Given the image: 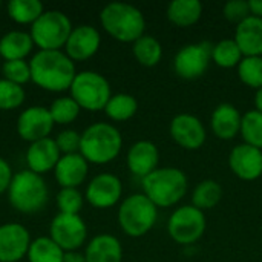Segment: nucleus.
Masks as SVG:
<instances>
[{"label": "nucleus", "instance_id": "nucleus-1", "mask_svg": "<svg viewBox=\"0 0 262 262\" xmlns=\"http://www.w3.org/2000/svg\"><path fill=\"white\" fill-rule=\"evenodd\" d=\"M29 66L31 81L48 92L68 91L77 75L75 63L63 51H37Z\"/></svg>", "mask_w": 262, "mask_h": 262}, {"label": "nucleus", "instance_id": "nucleus-2", "mask_svg": "<svg viewBox=\"0 0 262 262\" xmlns=\"http://www.w3.org/2000/svg\"><path fill=\"white\" fill-rule=\"evenodd\" d=\"M100 21L104 31L121 43H134L144 35L146 20L143 12L123 2L107 3L100 12Z\"/></svg>", "mask_w": 262, "mask_h": 262}, {"label": "nucleus", "instance_id": "nucleus-3", "mask_svg": "<svg viewBox=\"0 0 262 262\" xmlns=\"http://www.w3.org/2000/svg\"><path fill=\"white\" fill-rule=\"evenodd\" d=\"M123 147L120 130L109 123H94L81 132L80 155L91 164L114 161Z\"/></svg>", "mask_w": 262, "mask_h": 262}, {"label": "nucleus", "instance_id": "nucleus-4", "mask_svg": "<svg viewBox=\"0 0 262 262\" xmlns=\"http://www.w3.org/2000/svg\"><path fill=\"white\" fill-rule=\"evenodd\" d=\"M143 193L157 207H172L187 192V177L177 167L157 169L141 180Z\"/></svg>", "mask_w": 262, "mask_h": 262}, {"label": "nucleus", "instance_id": "nucleus-5", "mask_svg": "<svg viewBox=\"0 0 262 262\" xmlns=\"http://www.w3.org/2000/svg\"><path fill=\"white\" fill-rule=\"evenodd\" d=\"M48 186L41 175L31 170H20L14 173L8 189V201L14 210L23 215L40 212L48 203Z\"/></svg>", "mask_w": 262, "mask_h": 262}, {"label": "nucleus", "instance_id": "nucleus-6", "mask_svg": "<svg viewBox=\"0 0 262 262\" xmlns=\"http://www.w3.org/2000/svg\"><path fill=\"white\" fill-rule=\"evenodd\" d=\"M157 218L158 207L144 193L127 196L118 209V224L130 238H140L149 233L155 226Z\"/></svg>", "mask_w": 262, "mask_h": 262}, {"label": "nucleus", "instance_id": "nucleus-7", "mask_svg": "<svg viewBox=\"0 0 262 262\" xmlns=\"http://www.w3.org/2000/svg\"><path fill=\"white\" fill-rule=\"evenodd\" d=\"M72 29V23L64 12L48 9L31 25L29 34L38 51H60L64 48Z\"/></svg>", "mask_w": 262, "mask_h": 262}, {"label": "nucleus", "instance_id": "nucleus-8", "mask_svg": "<svg viewBox=\"0 0 262 262\" xmlns=\"http://www.w3.org/2000/svg\"><path fill=\"white\" fill-rule=\"evenodd\" d=\"M69 91L77 104L91 112L104 111L109 98L112 97L109 81L95 71L77 72Z\"/></svg>", "mask_w": 262, "mask_h": 262}, {"label": "nucleus", "instance_id": "nucleus-9", "mask_svg": "<svg viewBox=\"0 0 262 262\" xmlns=\"http://www.w3.org/2000/svg\"><path fill=\"white\" fill-rule=\"evenodd\" d=\"M206 230L204 212L193 206H183L177 209L167 223V232L170 238L181 246H192Z\"/></svg>", "mask_w": 262, "mask_h": 262}, {"label": "nucleus", "instance_id": "nucleus-10", "mask_svg": "<svg viewBox=\"0 0 262 262\" xmlns=\"http://www.w3.org/2000/svg\"><path fill=\"white\" fill-rule=\"evenodd\" d=\"M49 238L63 252H75L84 246L88 227L80 215L57 213L49 226Z\"/></svg>", "mask_w": 262, "mask_h": 262}, {"label": "nucleus", "instance_id": "nucleus-11", "mask_svg": "<svg viewBox=\"0 0 262 262\" xmlns=\"http://www.w3.org/2000/svg\"><path fill=\"white\" fill-rule=\"evenodd\" d=\"M212 51L213 45H210L209 41L190 43L183 46L173 58L175 72L184 80L200 78L209 68V63L212 60Z\"/></svg>", "mask_w": 262, "mask_h": 262}, {"label": "nucleus", "instance_id": "nucleus-12", "mask_svg": "<svg viewBox=\"0 0 262 262\" xmlns=\"http://www.w3.org/2000/svg\"><path fill=\"white\" fill-rule=\"evenodd\" d=\"M54 129V121L49 109L45 106H31L20 112L17 118V134L23 141L35 143L49 138Z\"/></svg>", "mask_w": 262, "mask_h": 262}, {"label": "nucleus", "instance_id": "nucleus-13", "mask_svg": "<svg viewBox=\"0 0 262 262\" xmlns=\"http://www.w3.org/2000/svg\"><path fill=\"white\" fill-rule=\"evenodd\" d=\"M123 195V184L112 173H100L91 180L86 187L84 198L95 209L114 207Z\"/></svg>", "mask_w": 262, "mask_h": 262}, {"label": "nucleus", "instance_id": "nucleus-14", "mask_svg": "<svg viewBox=\"0 0 262 262\" xmlns=\"http://www.w3.org/2000/svg\"><path fill=\"white\" fill-rule=\"evenodd\" d=\"M29 230L18 223L0 226V262H18L26 256L31 246Z\"/></svg>", "mask_w": 262, "mask_h": 262}, {"label": "nucleus", "instance_id": "nucleus-15", "mask_svg": "<svg viewBox=\"0 0 262 262\" xmlns=\"http://www.w3.org/2000/svg\"><path fill=\"white\" fill-rule=\"evenodd\" d=\"M169 132L172 140L187 150H196L206 141V129L201 120L190 114H180L173 117Z\"/></svg>", "mask_w": 262, "mask_h": 262}, {"label": "nucleus", "instance_id": "nucleus-16", "mask_svg": "<svg viewBox=\"0 0 262 262\" xmlns=\"http://www.w3.org/2000/svg\"><path fill=\"white\" fill-rule=\"evenodd\" d=\"M101 45V35L92 25L75 26L64 45V54L72 61H84L97 54Z\"/></svg>", "mask_w": 262, "mask_h": 262}, {"label": "nucleus", "instance_id": "nucleus-17", "mask_svg": "<svg viewBox=\"0 0 262 262\" xmlns=\"http://www.w3.org/2000/svg\"><path fill=\"white\" fill-rule=\"evenodd\" d=\"M229 166L238 178L255 181L262 175V150L246 143L238 144L229 155Z\"/></svg>", "mask_w": 262, "mask_h": 262}, {"label": "nucleus", "instance_id": "nucleus-18", "mask_svg": "<svg viewBox=\"0 0 262 262\" xmlns=\"http://www.w3.org/2000/svg\"><path fill=\"white\" fill-rule=\"evenodd\" d=\"M61 154L55 144L54 138H45L35 143H31L26 150V164L28 170L43 175L49 170H54Z\"/></svg>", "mask_w": 262, "mask_h": 262}, {"label": "nucleus", "instance_id": "nucleus-19", "mask_svg": "<svg viewBox=\"0 0 262 262\" xmlns=\"http://www.w3.org/2000/svg\"><path fill=\"white\" fill-rule=\"evenodd\" d=\"M88 172L89 163L80 154H69L60 157L54 169V177L61 189H78V186L84 183Z\"/></svg>", "mask_w": 262, "mask_h": 262}, {"label": "nucleus", "instance_id": "nucleus-20", "mask_svg": "<svg viewBox=\"0 0 262 262\" xmlns=\"http://www.w3.org/2000/svg\"><path fill=\"white\" fill-rule=\"evenodd\" d=\"M126 161L129 170L135 177H140L143 180L144 177H147L149 173L158 169V161H160L158 147L147 140L137 141L135 144L130 146Z\"/></svg>", "mask_w": 262, "mask_h": 262}, {"label": "nucleus", "instance_id": "nucleus-21", "mask_svg": "<svg viewBox=\"0 0 262 262\" xmlns=\"http://www.w3.org/2000/svg\"><path fill=\"white\" fill-rule=\"evenodd\" d=\"M235 41L244 57H262V18L250 15L236 25Z\"/></svg>", "mask_w": 262, "mask_h": 262}, {"label": "nucleus", "instance_id": "nucleus-22", "mask_svg": "<svg viewBox=\"0 0 262 262\" xmlns=\"http://www.w3.org/2000/svg\"><path fill=\"white\" fill-rule=\"evenodd\" d=\"M86 262H121L123 247L118 238L109 233L94 236L84 250Z\"/></svg>", "mask_w": 262, "mask_h": 262}, {"label": "nucleus", "instance_id": "nucleus-23", "mask_svg": "<svg viewBox=\"0 0 262 262\" xmlns=\"http://www.w3.org/2000/svg\"><path fill=\"white\" fill-rule=\"evenodd\" d=\"M243 115L230 103H221L215 107L210 120L213 134L221 140H232L241 132Z\"/></svg>", "mask_w": 262, "mask_h": 262}, {"label": "nucleus", "instance_id": "nucleus-24", "mask_svg": "<svg viewBox=\"0 0 262 262\" xmlns=\"http://www.w3.org/2000/svg\"><path fill=\"white\" fill-rule=\"evenodd\" d=\"M34 48L29 32L9 31L0 37V57L5 61L25 60Z\"/></svg>", "mask_w": 262, "mask_h": 262}, {"label": "nucleus", "instance_id": "nucleus-25", "mask_svg": "<svg viewBox=\"0 0 262 262\" xmlns=\"http://www.w3.org/2000/svg\"><path fill=\"white\" fill-rule=\"evenodd\" d=\"M201 14L203 5L200 0H173L167 6V18L180 28L195 25Z\"/></svg>", "mask_w": 262, "mask_h": 262}, {"label": "nucleus", "instance_id": "nucleus-26", "mask_svg": "<svg viewBox=\"0 0 262 262\" xmlns=\"http://www.w3.org/2000/svg\"><path fill=\"white\" fill-rule=\"evenodd\" d=\"M6 11L15 23L32 25L45 12V6L40 0H11L6 5Z\"/></svg>", "mask_w": 262, "mask_h": 262}, {"label": "nucleus", "instance_id": "nucleus-27", "mask_svg": "<svg viewBox=\"0 0 262 262\" xmlns=\"http://www.w3.org/2000/svg\"><path fill=\"white\" fill-rule=\"evenodd\" d=\"M26 256L29 262H63L64 252L49 236H38L31 241Z\"/></svg>", "mask_w": 262, "mask_h": 262}, {"label": "nucleus", "instance_id": "nucleus-28", "mask_svg": "<svg viewBox=\"0 0 262 262\" xmlns=\"http://www.w3.org/2000/svg\"><path fill=\"white\" fill-rule=\"evenodd\" d=\"M223 198V187L215 180L201 181L192 192V206L200 210L213 209Z\"/></svg>", "mask_w": 262, "mask_h": 262}, {"label": "nucleus", "instance_id": "nucleus-29", "mask_svg": "<svg viewBox=\"0 0 262 262\" xmlns=\"http://www.w3.org/2000/svg\"><path fill=\"white\" fill-rule=\"evenodd\" d=\"M134 55L137 58V61L143 66L152 68L157 66L161 61L163 57V46L161 43L152 37V35H143L140 37L137 41H134Z\"/></svg>", "mask_w": 262, "mask_h": 262}, {"label": "nucleus", "instance_id": "nucleus-30", "mask_svg": "<svg viewBox=\"0 0 262 262\" xmlns=\"http://www.w3.org/2000/svg\"><path fill=\"white\" fill-rule=\"evenodd\" d=\"M138 111V101L130 94H115L109 98L104 112L114 121L130 120Z\"/></svg>", "mask_w": 262, "mask_h": 262}, {"label": "nucleus", "instance_id": "nucleus-31", "mask_svg": "<svg viewBox=\"0 0 262 262\" xmlns=\"http://www.w3.org/2000/svg\"><path fill=\"white\" fill-rule=\"evenodd\" d=\"M212 60L221 66V68H235L241 63L243 60V52L239 46L236 45L235 38H226L213 45L212 51Z\"/></svg>", "mask_w": 262, "mask_h": 262}, {"label": "nucleus", "instance_id": "nucleus-32", "mask_svg": "<svg viewBox=\"0 0 262 262\" xmlns=\"http://www.w3.org/2000/svg\"><path fill=\"white\" fill-rule=\"evenodd\" d=\"M52 117L54 124H69L77 120L81 107L72 97H60L55 98L48 107Z\"/></svg>", "mask_w": 262, "mask_h": 262}, {"label": "nucleus", "instance_id": "nucleus-33", "mask_svg": "<svg viewBox=\"0 0 262 262\" xmlns=\"http://www.w3.org/2000/svg\"><path fill=\"white\" fill-rule=\"evenodd\" d=\"M241 135L246 144L258 147L262 150V114L255 111H249L243 115L241 121Z\"/></svg>", "mask_w": 262, "mask_h": 262}, {"label": "nucleus", "instance_id": "nucleus-34", "mask_svg": "<svg viewBox=\"0 0 262 262\" xmlns=\"http://www.w3.org/2000/svg\"><path fill=\"white\" fill-rule=\"evenodd\" d=\"M238 75L241 81L256 91L262 88V57H243L238 64Z\"/></svg>", "mask_w": 262, "mask_h": 262}, {"label": "nucleus", "instance_id": "nucleus-35", "mask_svg": "<svg viewBox=\"0 0 262 262\" xmlns=\"http://www.w3.org/2000/svg\"><path fill=\"white\" fill-rule=\"evenodd\" d=\"M25 97L26 94L23 86L5 78L0 80V111H12L20 107L25 101Z\"/></svg>", "mask_w": 262, "mask_h": 262}, {"label": "nucleus", "instance_id": "nucleus-36", "mask_svg": "<svg viewBox=\"0 0 262 262\" xmlns=\"http://www.w3.org/2000/svg\"><path fill=\"white\" fill-rule=\"evenodd\" d=\"M58 213H68V215H80L83 209L84 198L78 189H60V192L55 196Z\"/></svg>", "mask_w": 262, "mask_h": 262}, {"label": "nucleus", "instance_id": "nucleus-37", "mask_svg": "<svg viewBox=\"0 0 262 262\" xmlns=\"http://www.w3.org/2000/svg\"><path fill=\"white\" fill-rule=\"evenodd\" d=\"M3 78L8 81H12L15 84L23 86L31 80V66L29 61L26 60H12V61H5L2 66Z\"/></svg>", "mask_w": 262, "mask_h": 262}, {"label": "nucleus", "instance_id": "nucleus-38", "mask_svg": "<svg viewBox=\"0 0 262 262\" xmlns=\"http://www.w3.org/2000/svg\"><path fill=\"white\" fill-rule=\"evenodd\" d=\"M55 144L61 155L69 154H80V143H81V134H78L74 129L61 130L55 138Z\"/></svg>", "mask_w": 262, "mask_h": 262}, {"label": "nucleus", "instance_id": "nucleus-39", "mask_svg": "<svg viewBox=\"0 0 262 262\" xmlns=\"http://www.w3.org/2000/svg\"><path fill=\"white\" fill-rule=\"evenodd\" d=\"M224 17L232 21L239 25L241 21H244L246 18H249L252 15L250 12V5L246 0H230L224 5L223 8Z\"/></svg>", "mask_w": 262, "mask_h": 262}, {"label": "nucleus", "instance_id": "nucleus-40", "mask_svg": "<svg viewBox=\"0 0 262 262\" xmlns=\"http://www.w3.org/2000/svg\"><path fill=\"white\" fill-rule=\"evenodd\" d=\"M12 177H14V173H12V169H11L9 163L5 158L0 157V195L8 192L9 184L12 181Z\"/></svg>", "mask_w": 262, "mask_h": 262}, {"label": "nucleus", "instance_id": "nucleus-41", "mask_svg": "<svg viewBox=\"0 0 262 262\" xmlns=\"http://www.w3.org/2000/svg\"><path fill=\"white\" fill-rule=\"evenodd\" d=\"M63 262H86L84 253H80L78 250L75 252H64Z\"/></svg>", "mask_w": 262, "mask_h": 262}, {"label": "nucleus", "instance_id": "nucleus-42", "mask_svg": "<svg viewBox=\"0 0 262 262\" xmlns=\"http://www.w3.org/2000/svg\"><path fill=\"white\" fill-rule=\"evenodd\" d=\"M249 5L252 15L262 18V0H249Z\"/></svg>", "mask_w": 262, "mask_h": 262}, {"label": "nucleus", "instance_id": "nucleus-43", "mask_svg": "<svg viewBox=\"0 0 262 262\" xmlns=\"http://www.w3.org/2000/svg\"><path fill=\"white\" fill-rule=\"evenodd\" d=\"M255 107L258 112L262 114V88L256 91V95H255Z\"/></svg>", "mask_w": 262, "mask_h": 262}, {"label": "nucleus", "instance_id": "nucleus-44", "mask_svg": "<svg viewBox=\"0 0 262 262\" xmlns=\"http://www.w3.org/2000/svg\"><path fill=\"white\" fill-rule=\"evenodd\" d=\"M0 5H2V3H0Z\"/></svg>", "mask_w": 262, "mask_h": 262}]
</instances>
